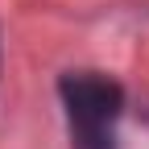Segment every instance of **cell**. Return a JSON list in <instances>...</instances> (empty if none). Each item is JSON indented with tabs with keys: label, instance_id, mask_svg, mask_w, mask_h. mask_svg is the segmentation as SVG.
I'll list each match as a JSON object with an SVG mask.
<instances>
[{
	"label": "cell",
	"instance_id": "1",
	"mask_svg": "<svg viewBox=\"0 0 149 149\" xmlns=\"http://www.w3.org/2000/svg\"><path fill=\"white\" fill-rule=\"evenodd\" d=\"M70 149H120L124 87L100 70H66L58 79Z\"/></svg>",
	"mask_w": 149,
	"mask_h": 149
}]
</instances>
